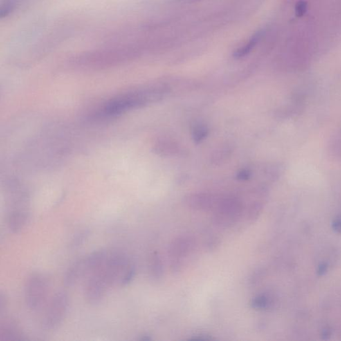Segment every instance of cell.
I'll return each mask as SVG.
<instances>
[{
  "label": "cell",
  "mask_w": 341,
  "mask_h": 341,
  "mask_svg": "<svg viewBox=\"0 0 341 341\" xmlns=\"http://www.w3.org/2000/svg\"><path fill=\"white\" fill-rule=\"evenodd\" d=\"M69 306V298L64 291L58 292L49 303L42 320L41 326L46 331L55 329L64 320Z\"/></svg>",
  "instance_id": "6da1fadb"
},
{
  "label": "cell",
  "mask_w": 341,
  "mask_h": 341,
  "mask_svg": "<svg viewBox=\"0 0 341 341\" xmlns=\"http://www.w3.org/2000/svg\"><path fill=\"white\" fill-rule=\"evenodd\" d=\"M50 281L46 276L35 274L31 276L25 286V299L28 308L32 310L40 308L48 295Z\"/></svg>",
  "instance_id": "7a4b0ae2"
},
{
  "label": "cell",
  "mask_w": 341,
  "mask_h": 341,
  "mask_svg": "<svg viewBox=\"0 0 341 341\" xmlns=\"http://www.w3.org/2000/svg\"><path fill=\"white\" fill-rule=\"evenodd\" d=\"M109 285L100 272L95 270L94 275L91 276L86 287L87 301L92 305H96L104 298L106 289Z\"/></svg>",
  "instance_id": "3957f363"
},
{
  "label": "cell",
  "mask_w": 341,
  "mask_h": 341,
  "mask_svg": "<svg viewBox=\"0 0 341 341\" xmlns=\"http://www.w3.org/2000/svg\"><path fill=\"white\" fill-rule=\"evenodd\" d=\"M29 218L30 216L26 207L16 204V206L12 207L10 212L8 213L7 219L10 232L14 233L20 232L28 223Z\"/></svg>",
  "instance_id": "277c9868"
},
{
  "label": "cell",
  "mask_w": 341,
  "mask_h": 341,
  "mask_svg": "<svg viewBox=\"0 0 341 341\" xmlns=\"http://www.w3.org/2000/svg\"><path fill=\"white\" fill-rule=\"evenodd\" d=\"M84 259H80L73 263L67 270L64 275V283L66 286L71 287L78 281L79 278L86 273Z\"/></svg>",
  "instance_id": "5b68a950"
},
{
  "label": "cell",
  "mask_w": 341,
  "mask_h": 341,
  "mask_svg": "<svg viewBox=\"0 0 341 341\" xmlns=\"http://www.w3.org/2000/svg\"><path fill=\"white\" fill-rule=\"evenodd\" d=\"M261 37H262V32H259L256 33L255 35L252 36L250 40L247 42L246 45L244 46L241 47L239 50H237L234 53V57L235 58H241V57H245L247 54L250 53L252 51V49L255 48L260 39H261Z\"/></svg>",
  "instance_id": "8992f818"
},
{
  "label": "cell",
  "mask_w": 341,
  "mask_h": 341,
  "mask_svg": "<svg viewBox=\"0 0 341 341\" xmlns=\"http://www.w3.org/2000/svg\"><path fill=\"white\" fill-rule=\"evenodd\" d=\"M0 336L5 341L18 340L19 339V333L17 326L11 323L8 325L3 326L2 330L0 331Z\"/></svg>",
  "instance_id": "52a82bcc"
},
{
  "label": "cell",
  "mask_w": 341,
  "mask_h": 341,
  "mask_svg": "<svg viewBox=\"0 0 341 341\" xmlns=\"http://www.w3.org/2000/svg\"><path fill=\"white\" fill-rule=\"evenodd\" d=\"M209 134V129L204 124H198L194 126L192 130V137L196 144H200L207 138Z\"/></svg>",
  "instance_id": "ba28073f"
},
{
  "label": "cell",
  "mask_w": 341,
  "mask_h": 341,
  "mask_svg": "<svg viewBox=\"0 0 341 341\" xmlns=\"http://www.w3.org/2000/svg\"><path fill=\"white\" fill-rule=\"evenodd\" d=\"M189 204L192 206L196 207H205L210 205V199L206 196L202 195H197V196H191L189 198Z\"/></svg>",
  "instance_id": "9c48e42d"
},
{
  "label": "cell",
  "mask_w": 341,
  "mask_h": 341,
  "mask_svg": "<svg viewBox=\"0 0 341 341\" xmlns=\"http://www.w3.org/2000/svg\"><path fill=\"white\" fill-rule=\"evenodd\" d=\"M308 3L304 0L298 1L295 5V15L297 17H303L307 12Z\"/></svg>",
  "instance_id": "30bf717a"
},
{
  "label": "cell",
  "mask_w": 341,
  "mask_h": 341,
  "mask_svg": "<svg viewBox=\"0 0 341 341\" xmlns=\"http://www.w3.org/2000/svg\"><path fill=\"white\" fill-rule=\"evenodd\" d=\"M135 275V269L133 266H130L127 271L126 272L125 275L123 277L120 284L122 285H126L129 284L131 281L133 280Z\"/></svg>",
  "instance_id": "8fae6325"
},
{
  "label": "cell",
  "mask_w": 341,
  "mask_h": 341,
  "mask_svg": "<svg viewBox=\"0 0 341 341\" xmlns=\"http://www.w3.org/2000/svg\"><path fill=\"white\" fill-rule=\"evenodd\" d=\"M251 176V173L248 169H243L238 172L237 178L240 181H247Z\"/></svg>",
  "instance_id": "7c38bea8"
},
{
  "label": "cell",
  "mask_w": 341,
  "mask_h": 341,
  "mask_svg": "<svg viewBox=\"0 0 341 341\" xmlns=\"http://www.w3.org/2000/svg\"><path fill=\"white\" fill-rule=\"evenodd\" d=\"M267 300L265 297H258L253 301V306L255 308H264L267 305Z\"/></svg>",
  "instance_id": "4fadbf2b"
},
{
  "label": "cell",
  "mask_w": 341,
  "mask_h": 341,
  "mask_svg": "<svg viewBox=\"0 0 341 341\" xmlns=\"http://www.w3.org/2000/svg\"><path fill=\"white\" fill-rule=\"evenodd\" d=\"M188 1H195V0H188Z\"/></svg>",
  "instance_id": "5bb4252c"
}]
</instances>
